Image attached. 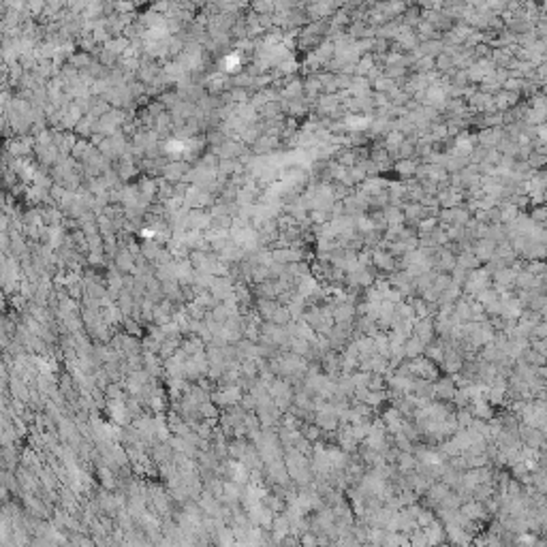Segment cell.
I'll use <instances>...</instances> for the list:
<instances>
[{
  "instance_id": "1",
  "label": "cell",
  "mask_w": 547,
  "mask_h": 547,
  "mask_svg": "<svg viewBox=\"0 0 547 547\" xmlns=\"http://www.w3.org/2000/svg\"><path fill=\"white\" fill-rule=\"evenodd\" d=\"M220 67H223V71H227V73H235V71H240V67H242V56L240 54H227V56L220 60Z\"/></svg>"
},
{
  "instance_id": "2",
  "label": "cell",
  "mask_w": 547,
  "mask_h": 547,
  "mask_svg": "<svg viewBox=\"0 0 547 547\" xmlns=\"http://www.w3.org/2000/svg\"><path fill=\"white\" fill-rule=\"evenodd\" d=\"M188 148H190V144L188 141H182V139H171L165 144V150H167L169 154H184Z\"/></svg>"
}]
</instances>
